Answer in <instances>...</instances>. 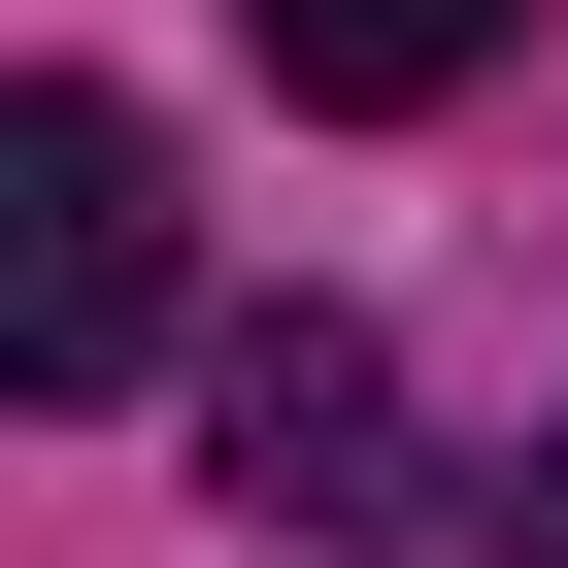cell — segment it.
<instances>
[{
    "instance_id": "1",
    "label": "cell",
    "mask_w": 568,
    "mask_h": 568,
    "mask_svg": "<svg viewBox=\"0 0 568 568\" xmlns=\"http://www.w3.org/2000/svg\"><path fill=\"white\" fill-rule=\"evenodd\" d=\"M168 368V134L101 68L0 101V402H134Z\"/></svg>"
},
{
    "instance_id": "2",
    "label": "cell",
    "mask_w": 568,
    "mask_h": 568,
    "mask_svg": "<svg viewBox=\"0 0 568 568\" xmlns=\"http://www.w3.org/2000/svg\"><path fill=\"white\" fill-rule=\"evenodd\" d=\"M234 501H302V535H435V501H402V402H368L335 302H267V335H234Z\"/></svg>"
},
{
    "instance_id": "3",
    "label": "cell",
    "mask_w": 568,
    "mask_h": 568,
    "mask_svg": "<svg viewBox=\"0 0 568 568\" xmlns=\"http://www.w3.org/2000/svg\"><path fill=\"white\" fill-rule=\"evenodd\" d=\"M468 68H501V0H267V101H335V134H402Z\"/></svg>"
},
{
    "instance_id": "4",
    "label": "cell",
    "mask_w": 568,
    "mask_h": 568,
    "mask_svg": "<svg viewBox=\"0 0 568 568\" xmlns=\"http://www.w3.org/2000/svg\"><path fill=\"white\" fill-rule=\"evenodd\" d=\"M535 568H568V468H535Z\"/></svg>"
}]
</instances>
